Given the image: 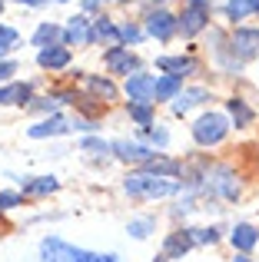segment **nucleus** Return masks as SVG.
I'll list each match as a JSON object with an SVG mask.
<instances>
[{"label":"nucleus","mask_w":259,"mask_h":262,"mask_svg":"<svg viewBox=\"0 0 259 262\" xmlns=\"http://www.w3.org/2000/svg\"><path fill=\"white\" fill-rule=\"evenodd\" d=\"M40 259L44 262H120L113 252H90V249H77V246L63 243L60 236H47L40 243Z\"/></svg>","instance_id":"nucleus-1"},{"label":"nucleus","mask_w":259,"mask_h":262,"mask_svg":"<svg viewBox=\"0 0 259 262\" xmlns=\"http://www.w3.org/2000/svg\"><path fill=\"white\" fill-rule=\"evenodd\" d=\"M123 189L130 196L136 199H166L173 196L176 189H180V183H173V179H163V176H153V173H130L123 179Z\"/></svg>","instance_id":"nucleus-2"},{"label":"nucleus","mask_w":259,"mask_h":262,"mask_svg":"<svg viewBox=\"0 0 259 262\" xmlns=\"http://www.w3.org/2000/svg\"><path fill=\"white\" fill-rule=\"evenodd\" d=\"M226 133H229V120L223 113H203L193 123V140L200 146H216V143L226 140Z\"/></svg>","instance_id":"nucleus-3"},{"label":"nucleus","mask_w":259,"mask_h":262,"mask_svg":"<svg viewBox=\"0 0 259 262\" xmlns=\"http://www.w3.org/2000/svg\"><path fill=\"white\" fill-rule=\"evenodd\" d=\"M229 47H233L236 60H253L259 57V30L256 27H240V30H233V40H229Z\"/></svg>","instance_id":"nucleus-4"},{"label":"nucleus","mask_w":259,"mask_h":262,"mask_svg":"<svg viewBox=\"0 0 259 262\" xmlns=\"http://www.w3.org/2000/svg\"><path fill=\"white\" fill-rule=\"evenodd\" d=\"M206 186L216 189L223 199H240V183L233 179V169H226V166L206 169Z\"/></svg>","instance_id":"nucleus-5"},{"label":"nucleus","mask_w":259,"mask_h":262,"mask_svg":"<svg viewBox=\"0 0 259 262\" xmlns=\"http://www.w3.org/2000/svg\"><path fill=\"white\" fill-rule=\"evenodd\" d=\"M103 63L110 67V73H126V77L140 73V60H136L126 47H110V50H106V57H103Z\"/></svg>","instance_id":"nucleus-6"},{"label":"nucleus","mask_w":259,"mask_h":262,"mask_svg":"<svg viewBox=\"0 0 259 262\" xmlns=\"http://www.w3.org/2000/svg\"><path fill=\"white\" fill-rule=\"evenodd\" d=\"M110 149H113V156L123 160V163H149L153 156H160V153H153L149 146H140V143H130V140L110 143Z\"/></svg>","instance_id":"nucleus-7"},{"label":"nucleus","mask_w":259,"mask_h":262,"mask_svg":"<svg viewBox=\"0 0 259 262\" xmlns=\"http://www.w3.org/2000/svg\"><path fill=\"white\" fill-rule=\"evenodd\" d=\"M146 33L149 37H156V40H169L176 33V17L173 13H166V10H149V17H146Z\"/></svg>","instance_id":"nucleus-8"},{"label":"nucleus","mask_w":259,"mask_h":262,"mask_svg":"<svg viewBox=\"0 0 259 262\" xmlns=\"http://www.w3.org/2000/svg\"><path fill=\"white\" fill-rule=\"evenodd\" d=\"M193 246H196L193 229H173L166 236V243H163V256H166V259H183Z\"/></svg>","instance_id":"nucleus-9"},{"label":"nucleus","mask_w":259,"mask_h":262,"mask_svg":"<svg viewBox=\"0 0 259 262\" xmlns=\"http://www.w3.org/2000/svg\"><path fill=\"white\" fill-rule=\"evenodd\" d=\"M153 86H156V80L149 77V73H133V77H126L130 103H153Z\"/></svg>","instance_id":"nucleus-10"},{"label":"nucleus","mask_w":259,"mask_h":262,"mask_svg":"<svg viewBox=\"0 0 259 262\" xmlns=\"http://www.w3.org/2000/svg\"><path fill=\"white\" fill-rule=\"evenodd\" d=\"M156 67H160L163 73H169V77H180V80L200 70V63H196L193 57H160V60H156Z\"/></svg>","instance_id":"nucleus-11"},{"label":"nucleus","mask_w":259,"mask_h":262,"mask_svg":"<svg viewBox=\"0 0 259 262\" xmlns=\"http://www.w3.org/2000/svg\"><path fill=\"white\" fill-rule=\"evenodd\" d=\"M229 243H233V249H240L243 256H246L249 249H256L259 243V229L253 223H236V229L229 232Z\"/></svg>","instance_id":"nucleus-12"},{"label":"nucleus","mask_w":259,"mask_h":262,"mask_svg":"<svg viewBox=\"0 0 259 262\" xmlns=\"http://www.w3.org/2000/svg\"><path fill=\"white\" fill-rule=\"evenodd\" d=\"M67 129H70V123H67L63 116H50V120H40L37 126H30L27 136H30V140H47V136H63Z\"/></svg>","instance_id":"nucleus-13"},{"label":"nucleus","mask_w":259,"mask_h":262,"mask_svg":"<svg viewBox=\"0 0 259 262\" xmlns=\"http://www.w3.org/2000/svg\"><path fill=\"white\" fill-rule=\"evenodd\" d=\"M37 63L44 67V70H63V67L70 63V50H67V47H44V50L37 53Z\"/></svg>","instance_id":"nucleus-14"},{"label":"nucleus","mask_w":259,"mask_h":262,"mask_svg":"<svg viewBox=\"0 0 259 262\" xmlns=\"http://www.w3.org/2000/svg\"><path fill=\"white\" fill-rule=\"evenodd\" d=\"M206 17H209V13L203 10V7H186V10H183V17L176 20V27H180L186 37H193V33H200L203 27H206Z\"/></svg>","instance_id":"nucleus-15"},{"label":"nucleus","mask_w":259,"mask_h":262,"mask_svg":"<svg viewBox=\"0 0 259 262\" xmlns=\"http://www.w3.org/2000/svg\"><path fill=\"white\" fill-rule=\"evenodd\" d=\"M206 100H209V90H203V86L183 90V93L176 96V103H173V113H176V116H183V113H189L193 106H200V103H206Z\"/></svg>","instance_id":"nucleus-16"},{"label":"nucleus","mask_w":259,"mask_h":262,"mask_svg":"<svg viewBox=\"0 0 259 262\" xmlns=\"http://www.w3.org/2000/svg\"><path fill=\"white\" fill-rule=\"evenodd\" d=\"M180 93H183V80H180V77H169V73L156 77V86H153V100H156V103H163V100H176Z\"/></svg>","instance_id":"nucleus-17"},{"label":"nucleus","mask_w":259,"mask_h":262,"mask_svg":"<svg viewBox=\"0 0 259 262\" xmlns=\"http://www.w3.org/2000/svg\"><path fill=\"white\" fill-rule=\"evenodd\" d=\"M60 183L57 176H30L24 179V196H50V192H57Z\"/></svg>","instance_id":"nucleus-18"},{"label":"nucleus","mask_w":259,"mask_h":262,"mask_svg":"<svg viewBox=\"0 0 259 262\" xmlns=\"http://www.w3.org/2000/svg\"><path fill=\"white\" fill-rule=\"evenodd\" d=\"M103 40H106L110 47H120V43H123V40H120V30H117V27H113L106 17H100V20H97V27L90 30V43H103Z\"/></svg>","instance_id":"nucleus-19"},{"label":"nucleus","mask_w":259,"mask_h":262,"mask_svg":"<svg viewBox=\"0 0 259 262\" xmlns=\"http://www.w3.org/2000/svg\"><path fill=\"white\" fill-rule=\"evenodd\" d=\"M226 110H229V116H233V123H236V129H243V126H249V123L256 120V113H253V106H249L246 100H240V96H233V100H226Z\"/></svg>","instance_id":"nucleus-20"},{"label":"nucleus","mask_w":259,"mask_h":262,"mask_svg":"<svg viewBox=\"0 0 259 262\" xmlns=\"http://www.w3.org/2000/svg\"><path fill=\"white\" fill-rule=\"evenodd\" d=\"M33 86L30 83H7L0 86V106H10V103H30Z\"/></svg>","instance_id":"nucleus-21"},{"label":"nucleus","mask_w":259,"mask_h":262,"mask_svg":"<svg viewBox=\"0 0 259 262\" xmlns=\"http://www.w3.org/2000/svg\"><path fill=\"white\" fill-rule=\"evenodd\" d=\"M63 40L67 43H90V20L87 17H70L63 30Z\"/></svg>","instance_id":"nucleus-22"},{"label":"nucleus","mask_w":259,"mask_h":262,"mask_svg":"<svg viewBox=\"0 0 259 262\" xmlns=\"http://www.w3.org/2000/svg\"><path fill=\"white\" fill-rule=\"evenodd\" d=\"M180 163L173 160H163V156H153L149 163H143V173H153V176H163V179H173L176 173H180Z\"/></svg>","instance_id":"nucleus-23"},{"label":"nucleus","mask_w":259,"mask_h":262,"mask_svg":"<svg viewBox=\"0 0 259 262\" xmlns=\"http://www.w3.org/2000/svg\"><path fill=\"white\" fill-rule=\"evenodd\" d=\"M60 37H63V30H60L57 24H40L37 33H33V47H40V50H44V47H57Z\"/></svg>","instance_id":"nucleus-24"},{"label":"nucleus","mask_w":259,"mask_h":262,"mask_svg":"<svg viewBox=\"0 0 259 262\" xmlns=\"http://www.w3.org/2000/svg\"><path fill=\"white\" fill-rule=\"evenodd\" d=\"M249 13H259V0H229L226 4V17L229 20H243Z\"/></svg>","instance_id":"nucleus-25"},{"label":"nucleus","mask_w":259,"mask_h":262,"mask_svg":"<svg viewBox=\"0 0 259 262\" xmlns=\"http://www.w3.org/2000/svg\"><path fill=\"white\" fill-rule=\"evenodd\" d=\"M153 229H156V219H153V216H140V219H133V223H130L126 232H130L133 239H146Z\"/></svg>","instance_id":"nucleus-26"},{"label":"nucleus","mask_w":259,"mask_h":262,"mask_svg":"<svg viewBox=\"0 0 259 262\" xmlns=\"http://www.w3.org/2000/svg\"><path fill=\"white\" fill-rule=\"evenodd\" d=\"M130 120L140 126H153V106L149 103H130Z\"/></svg>","instance_id":"nucleus-27"},{"label":"nucleus","mask_w":259,"mask_h":262,"mask_svg":"<svg viewBox=\"0 0 259 262\" xmlns=\"http://www.w3.org/2000/svg\"><path fill=\"white\" fill-rule=\"evenodd\" d=\"M87 83H90V90L97 96H103V100H117V93H120V90L113 86V80H103V77H90Z\"/></svg>","instance_id":"nucleus-28"},{"label":"nucleus","mask_w":259,"mask_h":262,"mask_svg":"<svg viewBox=\"0 0 259 262\" xmlns=\"http://www.w3.org/2000/svg\"><path fill=\"white\" fill-rule=\"evenodd\" d=\"M193 239H196V246H213V243H220V229H216V226L193 229Z\"/></svg>","instance_id":"nucleus-29"},{"label":"nucleus","mask_w":259,"mask_h":262,"mask_svg":"<svg viewBox=\"0 0 259 262\" xmlns=\"http://www.w3.org/2000/svg\"><path fill=\"white\" fill-rule=\"evenodd\" d=\"M17 30H13V27H4L0 24V57H4L7 50H13V47H17Z\"/></svg>","instance_id":"nucleus-30"},{"label":"nucleus","mask_w":259,"mask_h":262,"mask_svg":"<svg viewBox=\"0 0 259 262\" xmlns=\"http://www.w3.org/2000/svg\"><path fill=\"white\" fill-rule=\"evenodd\" d=\"M24 199H20V192H0V212L4 209H13V206H20Z\"/></svg>","instance_id":"nucleus-31"},{"label":"nucleus","mask_w":259,"mask_h":262,"mask_svg":"<svg viewBox=\"0 0 259 262\" xmlns=\"http://www.w3.org/2000/svg\"><path fill=\"white\" fill-rule=\"evenodd\" d=\"M13 73H17V63L13 60H0V83H7Z\"/></svg>","instance_id":"nucleus-32"},{"label":"nucleus","mask_w":259,"mask_h":262,"mask_svg":"<svg viewBox=\"0 0 259 262\" xmlns=\"http://www.w3.org/2000/svg\"><path fill=\"white\" fill-rule=\"evenodd\" d=\"M146 136H149V140H153V143H156V146H160V149H163V146H166V143H169V133H166V129H160V126H156V129H149Z\"/></svg>","instance_id":"nucleus-33"},{"label":"nucleus","mask_w":259,"mask_h":262,"mask_svg":"<svg viewBox=\"0 0 259 262\" xmlns=\"http://www.w3.org/2000/svg\"><path fill=\"white\" fill-rule=\"evenodd\" d=\"M140 37H143V33H140V27H133V24L120 30V40H126V43H136V40H140Z\"/></svg>","instance_id":"nucleus-34"},{"label":"nucleus","mask_w":259,"mask_h":262,"mask_svg":"<svg viewBox=\"0 0 259 262\" xmlns=\"http://www.w3.org/2000/svg\"><path fill=\"white\" fill-rule=\"evenodd\" d=\"M30 110H44V113H53V110H57V100H50V96H44V100L30 103Z\"/></svg>","instance_id":"nucleus-35"},{"label":"nucleus","mask_w":259,"mask_h":262,"mask_svg":"<svg viewBox=\"0 0 259 262\" xmlns=\"http://www.w3.org/2000/svg\"><path fill=\"white\" fill-rule=\"evenodd\" d=\"M83 149H100V153H106L110 143H103V140H83Z\"/></svg>","instance_id":"nucleus-36"},{"label":"nucleus","mask_w":259,"mask_h":262,"mask_svg":"<svg viewBox=\"0 0 259 262\" xmlns=\"http://www.w3.org/2000/svg\"><path fill=\"white\" fill-rule=\"evenodd\" d=\"M73 126H77V129H87V133H90V129H97V126H93V123H87V120H77V123H73Z\"/></svg>","instance_id":"nucleus-37"},{"label":"nucleus","mask_w":259,"mask_h":262,"mask_svg":"<svg viewBox=\"0 0 259 262\" xmlns=\"http://www.w3.org/2000/svg\"><path fill=\"white\" fill-rule=\"evenodd\" d=\"M189 7H203V10H206V7H209V0H189Z\"/></svg>","instance_id":"nucleus-38"},{"label":"nucleus","mask_w":259,"mask_h":262,"mask_svg":"<svg viewBox=\"0 0 259 262\" xmlns=\"http://www.w3.org/2000/svg\"><path fill=\"white\" fill-rule=\"evenodd\" d=\"M233 262H253V259H249V256H243V252H240V256H236Z\"/></svg>","instance_id":"nucleus-39"},{"label":"nucleus","mask_w":259,"mask_h":262,"mask_svg":"<svg viewBox=\"0 0 259 262\" xmlns=\"http://www.w3.org/2000/svg\"><path fill=\"white\" fill-rule=\"evenodd\" d=\"M20 4H33V7H37V4H44V0H20Z\"/></svg>","instance_id":"nucleus-40"}]
</instances>
